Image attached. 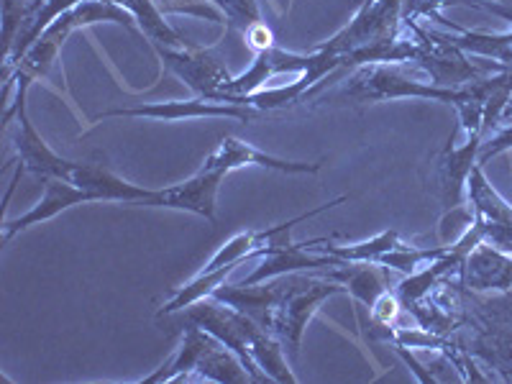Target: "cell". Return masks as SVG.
I'll use <instances>...</instances> for the list:
<instances>
[{"label": "cell", "instance_id": "cell-24", "mask_svg": "<svg viewBox=\"0 0 512 384\" xmlns=\"http://www.w3.org/2000/svg\"><path fill=\"white\" fill-rule=\"evenodd\" d=\"M489 3V0H487ZM492 3H502V6H512V0H492Z\"/></svg>", "mask_w": 512, "mask_h": 384}, {"label": "cell", "instance_id": "cell-1", "mask_svg": "<svg viewBox=\"0 0 512 384\" xmlns=\"http://www.w3.org/2000/svg\"><path fill=\"white\" fill-rule=\"evenodd\" d=\"M185 320L213 333L221 344H226L233 354L239 356L251 382H267V379L297 382V377L287 367L280 338L241 310L231 308V305L210 295L185 308Z\"/></svg>", "mask_w": 512, "mask_h": 384}, {"label": "cell", "instance_id": "cell-20", "mask_svg": "<svg viewBox=\"0 0 512 384\" xmlns=\"http://www.w3.org/2000/svg\"><path fill=\"white\" fill-rule=\"evenodd\" d=\"M44 0H3V41H6V52L13 47L18 29L29 21L36 11L41 8Z\"/></svg>", "mask_w": 512, "mask_h": 384}, {"label": "cell", "instance_id": "cell-7", "mask_svg": "<svg viewBox=\"0 0 512 384\" xmlns=\"http://www.w3.org/2000/svg\"><path fill=\"white\" fill-rule=\"evenodd\" d=\"M264 111L254 105L218 103V100L192 98V100H169V103H149L139 108H118V111H105L98 118H157V121H182V118H236V121L251 123L262 118Z\"/></svg>", "mask_w": 512, "mask_h": 384}, {"label": "cell", "instance_id": "cell-15", "mask_svg": "<svg viewBox=\"0 0 512 384\" xmlns=\"http://www.w3.org/2000/svg\"><path fill=\"white\" fill-rule=\"evenodd\" d=\"M126 11H131V16L136 18V26H139L141 34L152 41L154 47H190L192 41H187L180 31H175L172 26L164 21V13L159 11V6L154 0H118Z\"/></svg>", "mask_w": 512, "mask_h": 384}, {"label": "cell", "instance_id": "cell-13", "mask_svg": "<svg viewBox=\"0 0 512 384\" xmlns=\"http://www.w3.org/2000/svg\"><path fill=\"white\" fill-rule=\"evenodd\" d=\"M461 280L477 292L512 290V254H505L482 241L466 256Z\"/></svg>", "mask_w": 512, "mask_h": 384}, {"label": "cell", "instance_id": "cell-14", "mask_svg": "<svg viewBox=\"0 0 512 384\" xmlns=\"http://www.w3.org/2000/svg\"><path fill=\"white\" fill-rule=\"evenodd\" d=\"M323 277L341 282L356 300L372 308L382 292H387V280L377 262H344L336 269H323Z\"/></svg>", "mask_w": 512, "mask_h": 384}, {"label": "cell", "instance_id": "cell-16", "mask_svg": "<svg viewBox=\"0 0 512 384\" xmlns=\"http://www.w3.org/2000/svg\"><path fill=\"white\" fill-rule=\"evenodd\" d=\"M459 34L461 36H443V39L464 49V52H472V57L492 59V62H497L500 72L512 75V44H502L495 39V34H482V31L459 29Z\"/></svg>", "mask_w": 512, "mask_h": 384}, {"label": "cell", "instance_id": "cell-4", "mask_svg": "<svg viewBox=\"0 0 512 384\" xmlns=\"http://www.w3.org/2000/svg\"><path fill=\"white\" fill-rule=\"evenodd\" d=\"M29 85V80H16V100H13L6 108V113H3V126H8L13 116L18 118L16 136H13L18 162H21V167H24L26 172H34L41 180L59 177V180L70 182L75 162L62 159L57 152H52L47 146V141L36 134L34 123L29 121V113H26V93H29Z\"/></svg>", "mask_w": 512, "mask_h": 384}, {"label": "cell", "instance_id": "cell-17", "mask_svg": "<svg viewBox=\"0 0 512 384\" xmlns=\"http://www.w3.org/2000/svg\"><path fill=\"white\" fill-rule=\"evenodd\" d=\"M400 246V236L397 231H384L379 236H374L372 241H361V244L351 246H331L326 241V246H315L320 254H331L344 259V262H379L387 251L397 249Z\"/></svg>", "mask_w": 512, "mask_h": 384}, {"label": "cell", "instance_id": "cell-2", "mask_svg": "<svg viewBox=\"0 0 512 384\" xmlns=\"http://www.w3.org/2000/svg\"><path fill=\"white\" fill-rule=\"evenodd\" d=\"M344 85L336 90L333 98H349L356 103H382V100L397 98H425V100H441L459 108L466 103L469 90L466 85L461 88H441L423 82L420 77H413L408 70V62H372L356 67L354 75L341 80Z\"/></svg>", "mask_w": 512, "mask_h": 384}, {"label": "cell", "instance_id": "cell-18", "mask_svg": "<svg viewBox=\"0 0 512 384\" xmlns=\"http://www.w3.org/2000/svg\"><path fill=\"white\" fill-rule=\"evenodd\" d=\"M251 256H259L256 231H241L236 233L231 241H226L216 254H213V259L205 264V272H213V269H221V267H231V264H241L244 259H251Z\"/></svg>", "mask_w": 512, "mask_h": 384}, {"label": "cell", "instance_id": "cell-5", "mask_svg": "<svg viewBox=\"0 0 512 384\" xmlns=\"http://www.w3.org/2000/svg\"><path fill=\"white\" fill-rule=\"evenodd\" d=\"M157 54L162 57L164 67H167L172 75L180 77L187 88L198 98L216 100V95L226 88L228 82L233 80L228 64L223 62V57H218L213 49L198 47V44H190V47H154Z\"/></svg>", "mask_w": 512, "mask_h": 384}, {"label": "cell", "instance_id": "cell-8", "mask_svg": "<svg viewBox=\"0 0 512 384\" xmlns=\"http://www.w3.org/2000/svg\"><path fill=\"white\" fill-rule=\"evenodd\" d=\"M223 177H226L223 169L210 167V164L203 162V167H200L190 180L180 182V185L164 187V190H157L154 208L187 210V213L203 216L213 223L216 221L218 187H221Z\"/></svg>", "mask_w": 512, "mask_h": 384}, {"label": "cell", "instance_id": "cell-23", "mask_svg": "<svg viewBox=\"0 0 512 384\" xmlns=\"http://www.w3.org/2000/svg\"><path fill=\"white\" fill-rule=\"evenodd\" d=\"M469 6L482 8V11L492 13V16L505 18V21H510V24H512V6H502V3H487V0H472Z\"/></svg>", "mask_w": 512, "mask_h": 384}, {"label": "cell", "instance_id": "cell-25", "mask_svg": "<svg viewBox=\"0 0 512 384\" xmlns=\"http://www.w3.org/2000/svg\"><path fill=\"white\" fill-rule=\"evenodd\" d=\"M361 3H364V0H361Z\"/></svg>", "mask_w": 512, "mask_h": 384}, {"label": "cell", "instance_id": "cell-19", "mask_svg": "<svg viewBox=\"0 0 512 384\" xmlns=\"http://www.w3.org/2000/svg\"><path fill=\"white\" fill-rule=\"evenodd\" d=\"M213 3L223 13L231 31H239V34L246 36L254 26L262 24V13H259L256 0H213Z\"/></svg>", "mask_w": 512, "mask_h": 384}, {"label": "cell", "instance_id": "cell-12", "mask_svg": "<svg viewBox=\"0 0 512 384\" xmlns=\"http://www.w3.org/2000/svg\"><path fill=\"white\" fill-rule=\"evenodd\" d=\"M80 203H95V200L88 190H80V187L72 185V182L59 180V177H47V180H44V195H41L39 203H36L29 213H24V216L3 223V244H8L18 231L36 226V223L49 221V218L59 216L62 210Z\"/></svg>", "mask_w": 512, "mask_h": 384}, {"label": "cell", "instance_id": "cell-3", "mask_svg": "<svg viewBox=\"0 0 512 384\" xmlns=\"http://www.w3.org/2000/svg\"><path fill=\"white\" fill-rule=\"evenodd\" d=\"M402 6H405V0H364L354 21L326 44H320L318 49L344 57L356 49L379 47V44L395 41L400 36Z\"/></svg>", "mask_w": 512, "mask_h": 384}, {"label": "cell", "instance_id": "cell-22", "mask_svg": "<svg viewBox=\"0 0 512 384\" xmlns=\"http://www.w3.org/2000/svg\"><path fill=\"white\" fill-rule=\"evenodd\" d=\"M397 313H400V303H397V297L390 295V292H382V295L374 300L372 305V320L377 326L390 328L395 323Z\"/></svg>", "mask_w": 512, "mask_h": 384}, {"label": "cell", "instance_id": "cell-21", "mask_svg": "<svg viewBox=\"0 0 512 384\" xmlns=\"http://www.w3.org/2000/svg\"><path fill=\"white\" fill-rule=\"evenodd\" d=\"M162 13H187V16H198L213 24H226L223 13L213 0H154Z\"/></svg>", "mask_w": 512, "mask_h": 384}, {"label": "cell", "instance_id": "cell-9", "mask_svg": "<svg viewBox=\"0 0 512 384\" xmlns=\"http://www.w3.org/2000/svg\"><path fill=\"white\" fill-rule=\"evenodd\" d=\"M484 134H469L464 146H454V134L448 139L446 149L441 152L436 164V180H438V195H441L443 208H459L464 205L466 198V182L472 169L477 167L479 149H482Z\"/></svg>", "mask_w": 512, "mask_h": 384}, {"label": "cell", "instance_id": "cell-10", "mask_svg": "<svg viewBox=\"0 0 512 384\" xmlns=\"http://www.w3.org/2000/svg\"><path fill=\"white\" fill-rule=\"evenodd\" d=\"M72 185L80 190H88L95 203H131V205H149L154 208L157 190H146V187L131 185L121 180L116 172H111L103 164H80L75 162V169L70 175Z\"/></svg>", "mask_w": 512, "mask_h": 384}, {"label": "cell", "instance_id": "cell-6", "mask_svg": "<svg viewBox=\"0 0 512 384\" xmlns=\"http://www.w3.org/2000/svg\"><path fill=\"white\" fill-rule=\"evenodd\" d=\"M466 198L474 210V221L482 228L484 241L505 254H512V205L489 185L482 164H477L469 175Z\"/></svg>", "mask_w": 512, "mask_h": 384}, {"label": "cell", "instance_id": "cell-11", "mask_svg": "<svg viewBox=\"0 0 512 384\" xmlns=\"http://www.w3.org/2000/svg\"><path fill=\"white\" fill-rule=\"evenodd\" d=\"M205 164L210 167L223 169V172H233V169L241 167H264V169H274V172H285V175H315L320 169V162L308 164V162H287V159L272 157L267 152H259L256 146L246 144V141L236 139V136H223L221 144L208 159Z\"/></svg>", "mask_w": 512, "mask_h": 384}]
</instances>
